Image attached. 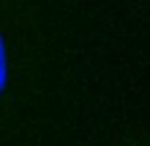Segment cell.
I'll return each mask as SVG.
<instances>
[{
    "label": "cell",
    "instance_id": "6da1fadb",
    "mask_svg": "<svg viewBox=\"0 0 150 146\" xmlns=\"http://www.w3.org/2000/svg\"><path fill=\"white\" fill-rule=\"evenodd\" d=\"M7 79V56H6V47L4 40L0 35V90L3 89Z\"/></svg>",
    "mask_w": 150,
    "mask_h": 146
}]
</instances>
